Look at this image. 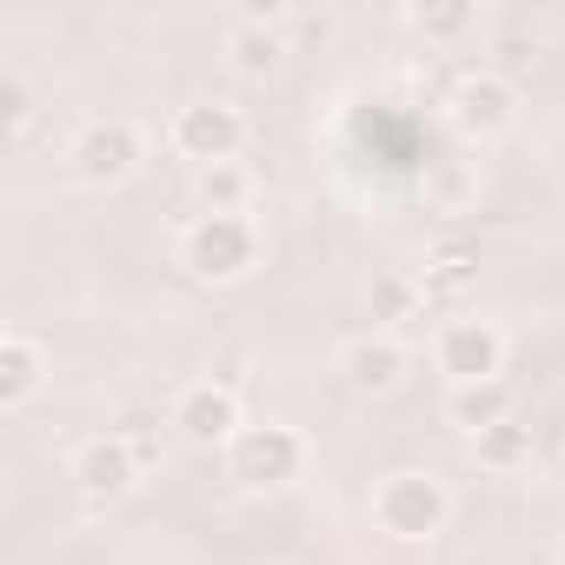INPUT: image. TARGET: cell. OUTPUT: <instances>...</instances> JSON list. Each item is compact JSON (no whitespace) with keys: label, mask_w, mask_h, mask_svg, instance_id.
<instances>
[{"label":"cell","mask_w":565,"mask_h":565,"mask_svg":"<svg viewBox=\"0 0 565 565\" xmlns=\"http://www.w3.org/2000/svg\"><path fill=\"white\" fill-rule=\"evenodd\" d=\"M173 259L193 287L226 294V287H246L266 266V233H259L253 213H193L173 239Z\"/></svg>","instance_id":"6da1fadb"},{"label":"cell","mask_w":565,"mask_h":565,"mask_svg":"<svg viewBox=\"0 0 565 565\" xmlns=\"http://www.w3.org/2000/svg\"><path fill=\"white\" fill-rule=\"evenodd\" d=\"M366 519L393 545H433L452 525V486L433 466H393L366 492Z\"/></svg>","instance_id":"7a4b0ae2"},{"label":"cell","mask_w":565,"mask_h":565,"mask_svg":"<svg viewBox=\"0 0 565 565\" xmlns=\"http://www.w3.org/2000/svg\"><path fill=\"white\" fill-rule=\"evenodd\" d=\"M307 459H313V446L294 419H246L239 439L220 452V466L239 492H287L307 472Z\"/></svg>","instance_id":"3957f363"},{"label":"cell","mask_w":565,"mask_h":565,"mask_svg":"<svg viewBox=\"0 0 565 565\" xmlns=\"http://www.w3.org/2000/svg\"><path fill=\"white\" fill-rule=\"evenodd\" d=\"M140 160H147V134H140V120H127V114H94V120H81V134L67 140V180H81V186H94V193L127 186V180L140 173Z\"/></svg>","instance_id":"277c9868"},{"label":"cell","mask_w":565,"mask_h":565,"mask_svg":"<svg viewBox=\"0 0 565 565\" xmlns=\"http://www.w3.org/2000/svg\"><path fill=\"white\" fill-rule=\"evenodd\" d=\"M519 87L499 74V67H466L452 87H446V127L466 140V147H492L519 127Z\"/></svg>","instance_id":"5b68a950"},{"label":"cell","mask_w":565,"mask_h":565,"mask_svg":"<svg viewBox=\"0 0 565 565\" xmlns=\"http://www.w3.org/2000/svg\"><path fill=\"white\" fill-rule=\"evenodd\" d=\"M246 140H253V127H246V114H239L233 100H186V107H173V120H167V147H173L193 173L239 160Z\"/></svg>","instance_id":"8992f818"},{"label":"cell","mask_w":565,"mask_h":565,"mask_svg":"<svg viewBox=\"0 0 565 565\" xmlns=\"http://www.w3.org/2000/svg\"><path fill=\"white\" fill-rule=\"evenodd\" d=\"M167 426H173L186 446H200V452H226V446L239 439V426H246V399H239L233 380L206 373V380H186V386L173 393Z\"/></svg>","instance_id":"52a82bcc"},{"label":"cell","mask_w":565,"mask_h":565,"mask_svg":"<svg viewBox=\"0 0 565 565\" xmlns=\"http://www.w3.org/2000/svg\"><path fill=\"white\" fill-rule=\"evenodd\" d=\"M433 366L446 373V386H479L505 373V333L486 313H452L433 333Z\"/></svg>","instance_id":"ba28073f"},{"label":"cell","mask_w":565,"mask_h":565,"mask_svg":"<svg viewBox=\"0 0 565 565\" xmlns=\"http://www.w3.org/2000/svg\"><path fill=\"white\" fill-rule=\"evenodd\" d=\"M333 373H340V386H347L353 399H393V393L406 386V373H413V353H406V340H399V333L366 327V333L340 340Z\"/></svg>","instance_id":"9c48e42d"},{"label":"cell","mask_w":565,"mask_h":565,"mask_svg":"<svg viewBox=\"0 0 565 565\" xmlns=\"http://www.w3.org/2000/svg\"><path fill=\"white\" fill-rule=\"evenodd\" d=\"M67 479H74V492H81L87 505H120V499L147 479V466L134 459L127 433H94V439H81V446H74Z\"/></svg>","instance_id":"30bf717a"},{"label":"cell","mask_w":565,"mask_h":565,"mask_svg":"<svg viewBox=\"0 0 565 565\" xmlns=\"http://www.w3.org/2000/svg\"><path fill=\"white\" fill-rule=\"evenodd\" d=\"M220 54H226V74L233 81H273L279 67H287V54H294V41H287V28L279 21H253V14H233L226 21V34H220Z\"/></svg>","instance_id":"8fae6325"},{"label":"cell","mask_w":565,"mask_h":565,"mask_svg":"<svg viewBox=\"0 0 565 565\" xmlns=\"http://www.w3.org/2000/svg\"><path fill=\"white\" fill-rule=\"evenodd\" d=\"M47 380H54V353H47L34 333H21V327L0 333V413L34 406Z\"/></svg>","instance_id":"7c38bea8"},{"label":"cell","mask_w":565,"mask_h":565,"mask_svg":"<svg viewBox=\"0 0 565 565\" xmlns=\"http://www.w3.org/2000/svg\"><path fill=\"white\" fill-rule=\"evenodd\" d=\"M505 419H519V413H512V386H505V380L446 386V426H452V433L479 439V433H492V426H505Z\"/></svg>","instance_id":"4fadbf2b"},{"label":"cell","mask_w":565,"mask_h":565,"mask_svg":"<svg viewBox=\"0 0 565 565\" xmlns=\"http://www.w3.org/2000/svg\"><path fill=\"white\" fill-rule=\"evenodd\" d=\"M472 279H479V246H472V239L446 233V239H433V246H426V266H419L426 307H433V300H459Z\"/></svg>","instance_id":"5bb4252c"},{"label":"cell","mask_w":565,"mask_h":565,"mask_svg":"<svg viewBox=\"0 0 565 565\" xmlns=\"http://www.w3.org/2000/svg\"><path fill=\"white\" fill-rule=\"evenodd\" d=\"M466 452H472V466H479V472H492V479H519V472H532V459H539L532 426H519V419H505V426H492V433L466 439Z\"/></svg>","instance_id":"9a60e30c"},{"label":"cell","mask_w":565,"mask_h":565,"mask_svg":"<svg viewBox=\"0 0 565 565\" xmlns=\"http://www.w3.org/2000/svg\"><path fill=\"white\" fill-rule=\"evenodd\" d=\"M253 193H259V180H253L246 160H226V167L193 173V200H200V213H253Z\"/></svg>","instance_id":"2e32d148"},{"label":"cell","mask_w":565,"mask_h":565,"mask_svg":"<svg viewBox=\"0 0 565 565\" xmlns=\"http://www.w3.org/2000/svg\"><path fill=\"white\" fill-rule=\"evenodd\" d=\"M406 28L426 34L433 47H452V41H466V34L479 28V8H472V0H413V8H406Z\"/></svg>","instance_id":"e0dca14e"},{"label":"cell","mask_w":565,"mask_h":565,"mask_svg":"<svg viewBox=\"0 0 565 565\" xmlns=\"http://www.w3.org/2000/svg\"><path fill=\"white\" fill-rule=\"evenodd\" d=\"M373 320L386 327V320H419L426 313V287H419V273L413 266H386V273H373ZM393 333V327H386Z\"/></svg>","instance_id":"ac0fdd59"},{"label":"cell","mask_w":565,"mask_h":565,"mask_svg":"<svg viewBox=\"0 0 565 565\" xmlns=\"http://www.w3.org/2000/svg\"><path fill=\"white\" fill-rule=\"evenodd\" d=\"M28 120H34V87H28V74H21V67H0V127L21 140Z\"/></svg>","instance_id":"d6986e66"},{"label":"cell","mask_w":565,"mask_h":565,"mask_svg":"<svg viewBox=\"0 0 565 565\" xmlns=\"http://www.w3.org/2000/svg\"><path fill=\"white\" fill-rule=\"evenodd\" d=\"M120 433H127V446H134V459H140V466L153 472V466H160V426H147V419H134V426H120Z\"/></svg>","instance_id":"ffe728a7"},{"label":"cell","mask_w":565,"mask_h":565,"mask_svg":"<svg viewBox=\"0 0 565 565\" xmlns=\"http://www.w3.org/2000/svg\"><path fill=\"white\" fill-rule=\"evenodd\" d=\"M552 565H565V532H558V545H552Z\"/></svg>","instance_id":"44dd1931"}]
</instances>
